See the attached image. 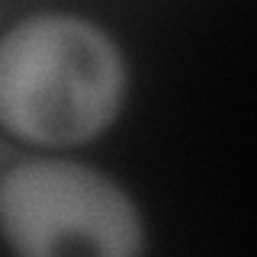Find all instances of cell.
<instances>
[{"label":"cell","instance_id":"obj_1","mask_svg":"<svg viewBox=\"0 0 257 257\" xmlns=\"http://www.w3.org/2000/svg\"><path fill=\"white\" fill-rule=\"evenodd\" d=\"M125 90L119 48L77 16H32L0 45V119L36 145H80L112 122Z\"/></svg>","mask_w":257,"mask_h":257},{"label":"cell","instance_id":"obj_2","mask_svg":"<svg viewBox=\"0 0 257 257\" xmlns=\"http://www.w3.org/2000/svg\"><path fill=\"white\" fill-rule=\"evenodd\" d=\"M4 235L16 254L125 257L145 247L132 199L109 177L68 161H26L0 187Z\"/></svg>","mask_w":257,"mask_h":257}]
</instances>
